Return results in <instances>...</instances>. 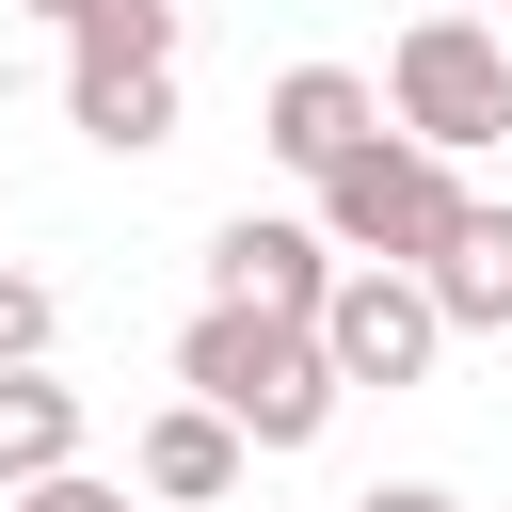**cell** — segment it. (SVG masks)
Segmentation results:
<instances>
[{
	"label": "cell",
	"instance_id": "cell-1",
	"mask_svg": "<svg viewBox=\"0 0 512 512\" xmlns=\"http://www.w3.org/2000/svg\"><path fill=\"white\" fill-rule=\"evenodd\" d=\"M176 400H208L240 448H320L336 432V352H320V320H240V304H192V336H176Z\"/></svg>",
	"mask_w": 512,
	"mask_h": 512
},
{
	"label": "cell",
	"instance_id": "cell-2",
	"mask_svg": "<svg viewBox=\"0 0 512 512\" xmlns=\"http://www.w3.org/2000/svg\"><path fill=\"white\" fill-rule=\"evenodd\" d=\"M176 80H192V16L176 0H96L64 32V128L96 160H160L176 144Z\"/></svg>",
	"mask_w": 512,
	"mask_h": 512
},
{
	"label": "cell",
	"instance_id": "cell-3",
	"mask_svg": "<svg viewBox=\"0 0 512 512\" xmlns=\"http://www.w3.org/2000/svg\"><path fill=\"white\" fill-rule=\"evenodd\" d=\"M464 208H480V192H464V160H432L416 128H384V144H352V160L320 176V240H336L352 272H432Z\"/></svg>",
	"mask_w": 512,
	"mask_h": 512
},
{
	"label": "cell",
	"instance_id": "cell-4",
	"mask_svg": "<svg viewBox=\"0 0 512 512\" xmlns=\"http://www.w3.org/2000/svg\"><path fill=\"white\" fill-rule=\"evenodd\" d=\"M384 128H416L432 160H480V144L512 128V48H496L480 16H416V32L384 48Z\"/></svg>",
	"mask_w": 512,
	"mask_h": 512
},
{
	"label": "cell",
	"instance_id": "cell-5",
	"mask_svg": "<svg viewBox=\"0 0 512 512\" xmlns=\"http://www.w3.org/2000/svg\"><path fill=\"white\" fill-rule=\"evenodd\" d=\"M352 288V256L320 240V208H240V224H208V304H240V320H320Z\"/></svg>",
	"mask_w": 512,
	"mask_h": 512
},
{
	"label": "cell",
	"instance_id": "cell-6",
	"mask_svg": "<svg viewBox=\"0 0 512 512\" xmlns=\"http://www.w3.org/2000/svg\"><path fill=\"white\" fill-rule=\"evenodd\" d=\"M320 352H336V384H432V352H448V304H432V272H352L336 304H320Z\"/></svg>",
	"mask_w": 512,
	"mask_h": 512
},
{
	"label": "cell",
	"instance_id": "cell-7",
	"mask_svg": "<svg viewBox=\"0 0 512 512\" xmlns=\"http://www.w3.org/2000/svg\"><path fill=\"white\" fill-rule=\"evenodd\" d=\"M256 144H272V160L320 192L352 144H384V80H368V64H288V80L256 96Z\"/></svg>",
	"mask_w": 512,
	"mask_h": 512
},
{
	"label": "cell",
	"instance_id": "cell-8",
	"mask_svg": "<svg viewBox=\"0 0 512 512\" xmlns=\"http://www.w3.org/2000/svg\"><path fill=\"white\" fill-rule=\"evenodd\" d=\"M240 464H256V448H240L208 400H160V416L128 432V480H144L160 512H224V496H240Z\"/></svg>",
	"mask_w": 512,
	"mask_h": 512
},
{
	"label": "cell",
	"instance_id": "cell-9",
	"mask_svg": "<svg viewBox=\"0 0 512 512\" xmlns=\"http://www.w3.org/2000/svg\"><path fill=\"white\" fill-rule=\"evenodd\" d=\"M432 304H448V336H512V208H496V192L448 224V256H432Z\"/></svg>",
	"mask_w": 512,
	"mask_h": 512
},
{
	"label": "cell",
	"instance_id": "cell-10",
	"mask_svg": "<svg viewBox=\"0 0 512 512\" xmlns=\"http://www.w3.org/2000/svg\"><path fill=\"white\" fill-rule=\"evenodd\" d=\"M64 464H80V384L0 368V496H32V480H64Z\"/></svg>",
	"mask_w": 512,
	"mask_h": 512
},
{
	"label": "cell",
	"instance_id": "cell-11",
	"mask_svg": "<svg viewBox=\"0 0 512 512\" xmlns=\"http://www.w3.org/2000/svg\"><path fill=\"white\" fill-rule=\"evenodd\" d=\"M48 336H64L48 272H16V256H0V368H48Z\"/></svg>",
	"mask_w": 512,
	"mask_h": 512
},
{
	"label": "cell",
	"instance_id": "cell-12",
	"mask_svg": "<svg viewBox=\"0 0 512 512\" xmlns=\"http://www.w3.org/2000/svg\"><path fill=\"white\" fill-rule=\"evenodd\" d=\"M16 512H128V480H96V464H64V480H32Z\"/></svg>",
	"mask_w": 512,
	"mask_h": 512
},
{
	"label": "cell",
	"instance_id": "cell-13",
	"mask_svg": "<svg viewBox=\"0 0 512 512\" xmlns=\"http://www.w3.org/2000/svg\"><path fill=\"white\" fill-rule=\"evenodd\" d=\"M352 512H464V496H448V480H368Z\"/></svg>",
	"mask_w": 512,
	"mask_h": 512
},
{
	"label": "cell",
	"instance_id": "cell-14",
	"mask_svg": "<svg viewBox=\"0 0 512 512\" xmlns=\"http://www.w3.org/2000/svg\"><path fill=\"white\" fill-rule=\"evenodd\" d=\"M32 16H48V32H80V16H96V0H32Z\"/></svg>",
	"mask_w": 512,
	"mask_h": 512
},
{
	"label": "cell",
	"instance_id": "cell-15",
	"mask_svg": "<svg viewBox=\"0 0 512 512\" xmlns=\"http://www.w3.org/2000/svg\"><path fill=\"white\" fill-rule=\"evenodd\" d=\"M416 16H480V0H416Z\"/></svg>",
	"mask_w": 512,
	"mask_h": 512
}]
</instances>
